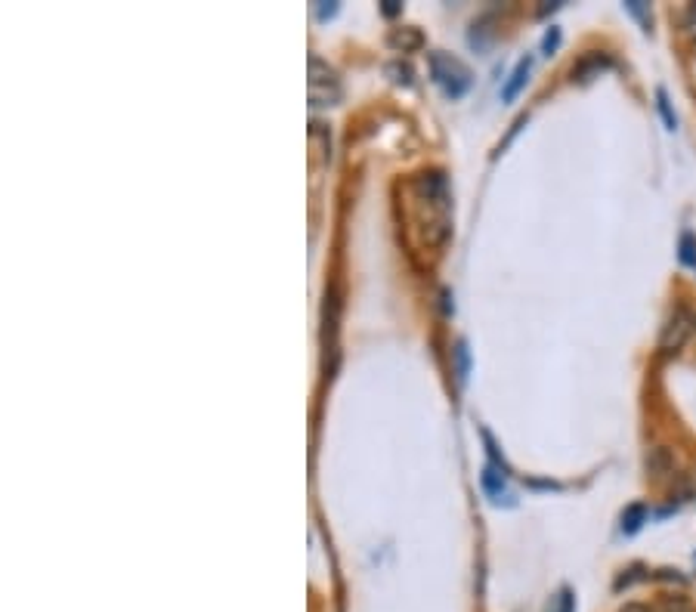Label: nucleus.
<instances>
[{
	"instance_id": "nucleus-1",
	"label": "nucleus",
	"mask_w": 696,
	"mask_h": 612,
	"mask_svg": "<svg viewBox=\"0 0 696 612\" xmlns=\"http://www.w3.org/2000/svg\"><path fill=\"white\" fill-rule=\"evenodd\" d=\"M409 192H412V211L421 242L427 248H443L452 235V192L446 174L424 170V174L412 177Z\"/></svg>"
},
{
	"instance_id": "nucleus-2",
	"label": "nucleus",
	"mask_w": 696,
	"mask_h": 612,
	"mask_svg": "<svg viewBox=\"0 0 696 612\" xmlns=\"http://www.w3.org/2000/svg\"><path fill=\"white\" fill-rule=\"evenodd\" d=\"M430 62V75H434V81L452 96V99H461L464 93L471 90V68L464 65L461 59H455L452 53H443V50H434L427 56Z\"/></svg>"
},
{
	"instance_id": "nucleus-3",
	"label": "nucleus",
	"mask_w": 696,
	"mask_h": 612,
	"mask_svg": "<svg viewBox=\"0 0 696 612\" xmlns=\"http://www.w3.org/2000/svg\"><path fill=\"white\" fill-rule=\"evenodd\" d=\"M307 93H310V106H338L341 102V78L319 56H310L307 62Z\"/></svg>"
},
{
	"instance_id": "nucleus-4",
	"label": "nucleus",
	"mask_w": 696,
	"mask_h": 612,
	"mask_svg": "<svg viewBox=\"0 0 696 612\" xmlns=\"http://www.w3.org/2000/svg\"><path fill=\"white\" fill-rule=\"evenodd\" d=\"M693 328H696L693 316L678 306V310L666 319V325H662V331H659V353H666V356L681 353L684 344L690 340V334H693Z\"/></svg>"
},
{
	"instance_id": "nucleus-5",
	"label": "nucleus",
	"mask_w": 696,
	"mask_h": 612,
	"mask_svg": "<svg viewBox=\"0 0 696 612\" xmlns=\"http://www.w3.org/2000/svg\"><path fill=\"white\" fill-rule=\"evenodd\" d=\"M338 316H341V300H338V291L331 288L322 306V344H325V353L331 350L335 362H338Z\"/></svg>"
},
{
	"instance_id": "nucleus-6",
	"label": "nucleus",
	"mask_w": 696,
	"mask_h": 612,
	"mask_svg": "<svg viewBox=\"0 0 696 612\" xmlns=\"http://www.w3.org/2000/svg\"><path fill=\"white\" fill-rule=\"evenodd\" d=\"M387 44H390V50H396V53H415V50L424 47V34H421V28H415V25H400V28H390Z\"/></svg>"
},
{
	"instance_id": "nucleus-7",
	"label": "nucleus",
	"mask_w": 696,
	"mask_h": 612,
	"mask_svg": "<svg viewBox=\"0 0 696 612\" xmlns=\"http://www.w3.org/2000/svg\"><path fill=\"white\" fill-rule=\"evenodd\" d=\"M529 72H533V56H526V59L517 62V68L511 72L508 84L502 87V99H505V102L517 99V93H520V90L526 87V81H529Z\"/></svg>"
},
{
	"instance_id": "nucleus-8",
	"label": "nucleus",
	"mask_w": 696,
	"mask_h": 612,
	"mask_svg": "<svg viewBox=\"0 0 696 612\" xmlns=\"http://www.w3.org/2000/svg\"><path fill=\"white\" fill-rule=\"evenodd\" d=\"M610 65V59L607 56H601V53H588L576 68H573V78H579V81H591L594 75H601L604 68Z\"/></svg>"
},
{
	"instance_id": "nucleus-9",
	"label": "nucleus",
	"mask_w": 696,
	"mask_h": 612,
	"mask_svg": "<svg viewBox=\"0 0 696 612\" xmlns=\"http://www.w3.org/2000/svg\"><path fill=\"white\" fill-rule=\"evenodd\" d=\"M483 489L492 495V501H502V492H505V473L495 467V464H486L483 470Z\"/></svg>"
},
{
	"instance_id": "nucleus-10",
	"label": "nucleus",
	"mask_w": 696,
	"mask_h": 612,
	"mask_svg": "<svg viewBox=\"0 0 696 612\" xmlns=\"http://www.w3.org/2000/svg\"><path fill=\"white\" fill-rule=\"evenodd\" d=\"M452 359H455V378H458V384H464V381H468V374H471V350H468L464 340H458V344H455Z\"/></svg>"
},
{
	"instance_id": "nucleus-11",
	"label": "nucleus",
	"mask_w": 696,
	"mask_h": 612,
	"mask_svg": "<svg viewBox=\"0 0 696 612\" xmlns=\"http://www.w3.org/2000/svg\"><path fill=\"white\" fill-rule=\"evenodd\" d=\"M644 520H647V507H644V504H632V507H628L625 514H622V532H625V535H635V532L644 526Z\"/></svg>"
},
{
	"instance_id": "nucleus-12",
	"label": "nucleus",
	"mask_w": 696,
	"mask_h": 612,
	"mask_svg": "<svg viewBox=\"0 0 696 612\" xmlns=\"http://www.w3.org/2000/svg\"><path fill=\"white\" fill-rule=\"evenodd\" d=\"M672 16H675V22L681 25V31L687 34V38L696 41V4H684V7L672 10Z\"/></svg>"
},
{
	"instance_id": "nucleus-13",
	"label": "nucleus",
	"mask_w": 696,
	"mask_h": 612,
	"mask_svg": "<svg viewBox=\"0 0 696 612\" xmlns=\"http://www.w3.org/2000/svg\"><path fill=\"white\" fill-rule=\"evenodd\" d=\"M647 467H650V473L656 476V480H662V476H666V473L672 470V458H669V452H666V449H653V455H650Z\"/></svg>"
},
{
	"instance_id": "nucleus-14",
	"label": "nucleus",
	"mask_w": 696,
	"mask_h": 612,
	"mask_svg": "<svg viewBox=\"0 0 696 612\" xmlns=\"http://www.w3.org/2000/svg\"><path fill=\"white\" fill-rule=\"evenodd\" d=\"M310 143L319 149V155H322V158H328V155H331V136H328V130H325L319 121H313V124H310Z\"/></svg>"
},
{
	"instance_id": "nucleus-15",
	"label": "nucleus",
	"mask_w": 696,
	"mask_h": 612,
	"mask_svg": "<svg viewBox=\"0 0 696 612\" xmlns=\"http://www.w3.org/2000/svg\"><path fill=\"white\" fill-rule=\"evenodd\" d=\"M678 257L687 269H696V238L690 232L681 235V245H678Z\"/></svg>"
},
{
	"instance_id": "nucleus-16",
	"label": "nucleus",
	"mask_w": 696,
	"mask_h": 612,
	"mask_svg": "<svg viewBox=\"0 0 696 612\" xmlns=\"http://www.w3.org/2000/svg\"><path fill=\"white\" fill-rule=\"evenodd\" d=\"M625 10L632 13L641 25H644V31H650V22H653V13H650V4H641V0H628L625 4Z\"/></svg>"
},
{
	"instance_id": "nucleus-17",
	"label": "nucleus",
	"mask_w": 696,
	"mask_h": 612,
	"mask_svg": "<svg viewBox=\"0 0 696 612\" xmlns=\"http://www.w3.org/2000/svg\"><path fill=\"white\" fill-rule=\"evenodd\" d=\"M387 75H393L396 84H412V68L403 65V62H390L387 65Z\"/></svg>"
},
{
	"instance_id": "nucleus-18",
	"label": "nucleus",
	"mask_w": 696,
	"mask_h": 612,
	"mask_svg": "<svg viewBox=\"0 0 696 612\" xmlns=\"http://www.w3.org/2000/svg\"><path fill=\"white\" fill-rule=\"evenodd\" d=\"M656 102H659V112H662V118H666L669 130H675V127H678V118L672 115V106H669V96H666V90H656Z\"/></svg>"
},
{
	"instance_id": "nucleus-19",
	"label": "nucleus",
	"mask_w": 696,
	"mask_h": 612,
	"mask_svg": "<svg viewBox=\"0 0 696 612\" xmlns=\"http://www.w3.org/2000/svg\"><path fill=\"white\" fill-rule=\"evenodd\" d=\"M659 612H696L684 597H666L659 603Z\"/></svg>"
},
{
	"instance_id": "nucleus-20",
	"label": "nucleus",
	"mask_w": 696,
	"mask_h": 612,
	"mask_svg": "<svg viewBox=\"0 0 696 612\" xmlns=\"http://www.w3.org/2000/svg\"><path fill=\"white\" fill-rule=\"evenodd\" d=\"M557 47H560V28H551V31L545 34V41H542V50H545V53L551 56V53H554Z\"/></svg>"
},
{
	"instance_id": "nucleus-21",
	"label": "nucleus",
	"mask_w": 696,
	"mask_h": 612,
	"mask_svg": "<svg viewBox=\"0 0 696 612\" xmlns=\"http://www.w3.org/2000/svg\"><path fill=\"white\" fill-rule=\"evenodd\" d=\"M557 612H576V603H573V594L570 591H563L557 597Z\"/></svg>"
},
{
	"instance_id": "nucleus-22",
	"label": "nucleus",
	"mask_w": 696,
	"mask_h": 612,
	"mask_svg": "<svg viewBox=\"0 0 696 612\" xmlns=\"http://www.w3.org/2000/svg\"><path fill=\"white\" fill-rule=\"evenodd\" d=\"M316 13H319V19H331V16L338 13V4H335V0H322Z\"/></svg>"
},
{
	"instance_id": "nucleus-23",
	"label": "nucleus",
	"mask_w": 696,
	"mask_h": 612,
	"mask_svg": "<svg viewBox=\"0 0 696 612\" xmlns=\"http://www.w3.org/2000/svg\"><path fill=\"white\" fill-rule=\"evenodd\" d=\"M384 16H396V13H400V4H396V0H384Z\"/></svg>"
},
{
	"instance_id": "nucleus-24",
	"label": "nucleus",
	"mask_w": 696,
	"mask_h": 612,
	"mask_svg": "<svg viewBox=\"0 0 696 612\" xmlns=\"http://www.w3.org/2000/svg\"><path fill=\"white\" fill-rule=\"evenodd\" d=\"M622 612H650V609H647V606H641V603H628Z\"/></svg>"
},
{
	"instance_id": "nucleus-25",
	"label": "nucleus",
	"mask_w": 696,
	"mask_h": 612,
	"mask_svg": "<svg viewBox=\"0 0 696 612\" xmlns=\"http://www.w3.org/2000/svg\"><path fill=\"white\" fill-rule=\"evenodd\" d=\"M693 90H696V72H693Z\"/></svg>"
},
{
	"instance_id": "nucleus-26",
	"label": "nucleus",
	"mask_w": 696,
	"mask_h": 612,
	"mask_svg": "<svg viewBox=\"0 0 696 612\" xmlns=\"http://www.w3.org/2000/svg\"><path fill=\"white\" fill-rule=\"evenodd\" d=\"M693 325H696V316H693Z\"/></svg>"
}]
</instances>
